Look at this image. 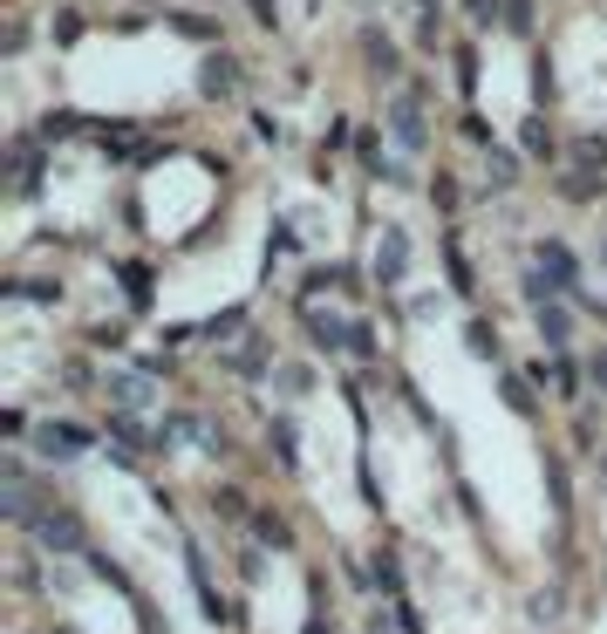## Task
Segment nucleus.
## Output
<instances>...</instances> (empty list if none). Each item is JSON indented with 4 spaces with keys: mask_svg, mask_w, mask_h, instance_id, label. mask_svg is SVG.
I'll return each instance as SVG.
<instances>
[{
    "mask_svg": "<svg viewBox=\"0 0 607 634\" xmlns=\"http://www.w3.org/2000/svg\"><path fill=\"white\" fill-rule=\"evenodd\" d=\"M382 123H389V137H396L403 157L430 150V123H423V96H417V89H396V96L382 103Z\"/></svg>",
    "mask_w": 607,
    "mask_h": 634,
    "instance_id": "obj_1",
    "label": "nucleus"
},
{
    "mask_svg": "<svg viewBox=\"0 0 607 634\" xmlns=\"http://www.w3.org/2000/svg\"><path fill=\"white\" fill-rule=\"evenodd\" d=\"M403 273H410V232H403V225H382L376 232V280L396 287Z\"/></svg>",
    "mask_w": 607,
    "mask_h": 634,
    "instance_id": "obj_2",
    "label": "nucleus"
},
{
    "mask_svg": "<svg viewBox=\"0 0 607 634\" xmlns=\"http://www.w3.org/2000/svg\"><path fill=\"white\" fill-rule=\"evenodd\" d=\"M301 321H307V335H314V348H328V355H342V348H362V335L348 328L335 307H328V314H321V307H307Z\"/></svg>",
    "mask_w": 607,
    "mask_h": 634,
    "instance_id": "obj_3",
    "label": "nucleus"
},
{
    "mask_svg": "<svg viewBox=\"0 0 607 634\" xmlns=\"http://www.w3.org/2000/svg\"><path fill=\"white\" fill-rule=\"evenodd\" d=\"M103 389H110L116 410H130V416H144V410L157 403V382H144V375H130V369H110V382H103Z\"/></svg>",
    "mask_w": 607,
    "mask_h": 634,
    "instance_id": "obj_4",
    "label": "nucleus"
},
{
    "mask_svg": "<svg viewBox=\"0 0 607 634\" xmlns=\"http://www.w3.org/2000/svg\"><path fill=\"white\" fill-rule=\"evenodd\" d=\"M28 532H35L48 553H82V525L69 519V512H41V519L28 525Z\"/></svg>",
    "mask_w": 607,
    "mask_h": 634,
    "instance_id": "obj_5",
    "label": "nucleus"
},
{
    "mask_svg": "<svg viewBox=\"0 0 607 634\" xmlns=\"http://www.w3.org/2000/svg\"><path fill=\"white\" fill-rule=\"evenodd\" d=\"M539 280H546V287H560V294H573V280H580V273H573V253L560 246V239H546V246H539Z\"/></svg>",
    "mask_w": 607,
    "mask_h": 634,
    "instance_id": "obj_6",
    "label": "nucleus"
},
{
    "mask_svg": "<svg viewBox=\"0 0 607 634\" xmlns=\"http://www.w3.org/2000/svg\"><path fill=\"white\" fill-rule=\"evenodd\" d=\"M35 450H41V457H82V450H89V437H82V430H69V423H41V430H35Z\"/></svg>",
    "mask_w": 607,
    "mask_h": 634,
    "instance_id": "obj_7",
    "label": "nucleus"
},
{
    "mask_svg": "<svg viewBox=\"0 0 607 634\" xmlns=\"http://www.w3.org/2000/svg\"><path fill=\"white\" fill-rule=\"evenodd\" d=\"M198 89H205L212 103H219V96H232V89H239V62H232V55H212V62L198 69Z\"/></svg>",
    "mask_w": 607,
    "mask_h": 634,
    "instance_id": "obj_8",
    "label": "nucleus"
},
{
    "mask_svg": "<svg viewBox=\"0 0 607 634\" xmlns=\"http://www.w3.org/2000/svg\"><path fill=\"white\" fill-rule=\"evenodd\" d=\"M532 321H539V335L553 341V348H567V335H573V321H567V307L546 294V300H532Z\"/></svg>",
    "mask_w": 607,
    "mask_h": 634,
    "instance_id": "obj_9",
    "label": "nucleus"
},
{
    "mask_svg": "<svg viewBox=\"0 0 607 634\" xmlns=\"http://www.w3.org/2000/svg\"><path fill=\"white\" fill-rule=\"evenodd\" d=\"M266 437H273V450H280V464H287V471H301V437H294V423H287V416H273V430H266Z\"/></svg>",
    "mask_w": 607,
    "mask_h": 634,
    "instance_id": "obj_10",
    "label": "nucleus"
},
{
    "mask_svg": "<svg viewBox=\"0 0 607 634\" xmlns=\"http://www.w3.org/2000/svg\"><path fill=\"white\" fill-rule=\"evenodd\" d=\"M498 396H505V403H512L519 416H539V403H532V389L519 382V375H498Z\"/></svg>",
    "mask_w": 607,
    "mask_h": 634,
    "instance_id": "obj_11",
    "label": "nucleus"
},
{
    "mask_svg": "<svg viewBox=\"0 0 607 634\" xmlns=\"http://www.w3.org/2000/svg\"><path fill=\"white\" fill-rule=\"evenodd\" d=\"M226 369H232V375H260V369H266V341H246V348L232 355Z\"/></svg>",
    "mask_w": 607,
    "mask_h": 634,
    "instance_id": "obj_12",
    "label": "nucleus"
},
{
    "mask_svg": "<svg viewBox=\"0 0 607 634\" xmlns=\"http://www.w3.org/2000/svg\"><path fill=\"white\" fill-rule=\"evenodd\" d=\"M253 532H260V539H266V546H273V553H287V546H294V532H287V525H280V519H266V512H260V519H253Z\"/></svg>",
    "mask_w": 607,
    "mask_h": 634,
    "instance_id": "obj_13",
    "label": "nucleus"
},
{
    "mask_svg": "<svg viewBox=\"0 0 607 634\" xmlns=\"http://www.w3.org/2000/svg\"><path fill=\"white\" fill-rule=\"evenodd\" d=\"M519 137H526V150H532V157H553V130H546L539 116H526V130H519Z\"/></svg>",
    "mask_w": 607,
    "mask_h": 634,
    "instance_id": "obj_14",
    "label": "nucleus"
},
{
    "mask_svg": "<svg viewBox=\"0 0 607 634\" xmlns=\"http://www.w3.org/2000/svg\"><path fill=\"white\" fill-rule=\"evenodd\" d=\"M539 382H553L560 396L573 389V369H567V355H553V362H539Z\"/></svg>",
    "mask_w": 607,
    "mask_h": 634,
    "instance_id": "obj_15",
    "label": "nucleus"
},
{
    "mask_svg": "<svg viewBox=\"0 0 607 634\" xmlns=\"http://www.w3.org/2000/svg\"><path fill=\"white\" fill-rule=\"evenodd\" d=\"M505 28L526 35V28H532V0H505Z\"/></svg>",
    "mask_w": 607,
    "mask_h": 634,
    "instance_id": "obj_16",
    "label": "nucleus"
},
{
    "mask_svg": "<svg viewBox=\"0 0 607 634\" xmlns=\"http://www.w3.org/2000/svg\"><path fill=\"white\" fill-rule=\"evenodd\" d=\"M485 164H492V178H498V185H512V178H519V164H512V157H505V150H485Z\"/></svg>",
    "mask_w": 607,
    "mask_h": 634,
    "instance_id": "obj_17",
    "label": "nucleus"
},
{
    "mask_svg": "<svg viewBox=\"0 0 607 634\" xmlns=\"http://www.w3.org/2000/svg\"><path fill=\"white\" fill-rule=\"evenodd\" d=\"M430 205H437V212H457V178H437V185H430Z\"/></svg>",
    "mask_w": 607,
    "mask_h": 634,
    "instance_id": "obj_18",
    "label": "nucleus"
},
{
    "mask_svg": "<svg viewBox=\"0 0 607 634\" xmlns=\"http://www.w3.org/2000/svg\"><path fill=\"white\" fill-rule=\"evenodd\" d=\"M212 505H219L226 519H246V498H239V491H212Z\"/></svg>",
    "mask_w": 607,
    "mask_h": 634,
    "instance_id": "obj_19",
    "label": "nucleus"
},
{
    "mask_svg": "<svg viewBox=\"0 0 607 634\" xmlns=\"http://www.w3.org/2000/svg\"><path fill=\"white\" fill-rule=\"evenodd\" d=\"M594 191H601V185H594V178H580V171H573V178H567V198H573V205H587Z\"/></svg>",
    "mask_w": 607,
    "mask_h": 634,
    "instance_id": "obj_20",
    "label": "nucleus"
},
{
    "mask_svg": "<svg viewBox=\"0 0 607 634\" xmlns=\"http://www.w3.org/2000/svg\"><path fill=\"white\" fill-rule=\"evenodd\" d=\"M369 62H376V69H396V48H389V41H376V35H369Z\"/></svg>",
    "mask_w": 607,
    "mask_h": 634,
    "instance_id": "obj_21",
    "label": "nucleus"
},
{
    "mask_svg": "<svg viewBox=\"0 0 607 634\" xmlns=\"http://www.w3.org/2000/svg\"><path fill=\"white\" fill-rule=\"evenodd\" d=\"M239 328H246L239 314H219V321H212V341H232V335H239Z\"/></svg>",
    "mask_w": 607,
    "mask_h": 634,
    "instance_id": "obj_22",
    "label": "nucleus"
},
{
    "mask_svg": "<svg viewBox=\"0 0 607 634\" xmlns=\"http://www.w3.org/2000/svg\"><path fill=\"white\" fill-rule=\"evenodd\" d=\"M498 7H505V0H471V14H478L485 28H492V14H498Z\"/></svg>",
    "mask_w": 607,
    "mask_h": 634,
    "instance_id": "obj_23",
    "label": "nucleus"
},
{
    "mask_svg": "<svg viewBox=\"0 0 607 634\" xmlns=\"http://www.w3.org/2000/svg\"><path fill=\"white\" fill-rule=\"evenodd\" d=\"M587 375H594V382H601V389H607V348H601V355H594V362H587Z\"/></svg>",
    "mask_w": 607,
    "mask_h": 634,
    "instance_id": "obj_24",
    "label": "nucleus"
},
{
    "mask_svg": "<svg viewBox=\"0 0 607 634\" xmlns=\"http://www.w3.org/2000/svg\"><path fill=\"white\" fill-rule=\"evenodd\" d=\"M253 14H260V21H280V7H273V0H253Z\"/></svg>",
    "mask_w": 607,
    "mask_h": 634,
    "instance_id": "obj_25",
    "label": "nucleus"
},
{
    "mask_svg": "<svg viewBox=\"0 0 607 634\" xmlns=\"http://www.w3.org/2000/svg\"><path fill=\"white\" fill-rule=\"evenodd\" d=\"M601 266H607V246H601Z\"/></svg>",
    "mask_w": 607,
    "mask_h": 634,
    "instance_id": "obj_26",
    "label": "nucleus"
}]
</instances>
